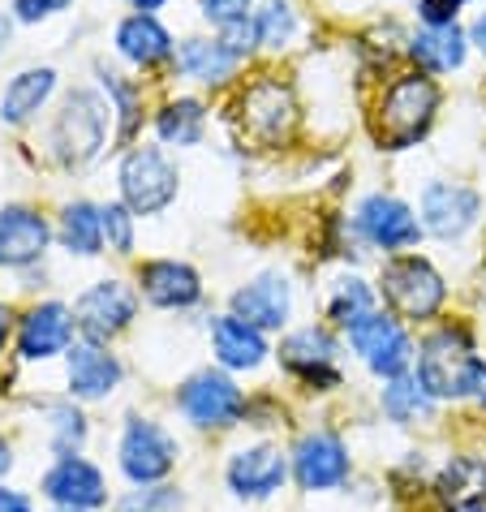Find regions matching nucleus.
Returning <instances> with one entry per match:
<instances>
[{
  "mask_svg": "<svg viewBox=\"0 0 486 512\" xmlns=\"http://www.w3.org/2000/svg\"><path fill=\"white\" fill-rule=\"evenodd\" d=\"M246 9H250V0H203V13L220 26V31H228V26H237V22H246L250 18Z\"/></svg>",
  "mask_w": 486,
  "mask_h": 512,
  "instance_id": "obj_35",
  "label": "nucleus"
},
{
  "mask_svg": "<svg viewBox=\"0 0 486 512\" xmlns=\"http://www.w3.org/2000/svg\"><path fill=\"white\" fill-rule=\"evenodd\" d=\"M121 194L134 216H155L173 203L177 194V168L164 160L155 147H138L121 164Z\"/></svg>",
  "mask_w": 486,
  "mask_h": 512,
  "instance_id": "obj_5",
  "label": "nucleus"
},
{
  "mask_svg": "<svg viewBox=\"0 0 486 512\" xmlns=\"http://www.w3.org/2000/svg\"><path fill=\"white\" fill-rule=\"evenodd\" d=\"M9 319H13V315H9V310H5V306H0V345H5V336H9V327H13Z\"/></svg>",
  "mask_w": 486,
  "mask_h": 512,
  "instance_id": "obj_41",
  "label": "nucleus"
},
{
  "mask_svg": "<svg viewBox=\"0 0 486 512\" xmlns=\"http://www.w3.org/2000/svg\"><path fill=\"white\" fill-rule=\"evenodd\" d=\"M280 362L289 366L293 375H302L306 383H340L336 371V340L323 332V327H302L280 345Z\"/></svg>",
  "mask_w": 486,
  "mask_h": 512,
  "instance_id": "obj_17",
  "label": "nucleus"
},
{
  "mask_svg": "<svg viewBox=\"0 0 486 512\" xmlns=\"http://www.w3.org/2000/svg\"><path fill=\"white\" fill-rule=\"evenodd\" d=\"M349 340H353V349L362 353V362L375 375L400 379L409 371L413 340L405 336V327H400L392 315H383V310H375V315H366L357 327H349Z\"/></svg>",
  "mask_w": 486,
  "mask_h": 512,
  "instance_id": "obj_8",
  "label": "nucleus"
},
{
  "mask_svg": "<svg viewBox=\"0 0 486 512\" xmlns=\"http://www.w3.org/2000/svg\"><path fill=\"white\" fill-rule=\"evenodd\" d=\"M177 508H181L177 487H147V491L125 495L117 512H177Z\"/></svg>",
  "mask_w": 486,
  "mask_h": 512,
  "instance_id": "obj_34",
  "label": "nucleus"
},
{
  "mask_svg": "<svg viewBox=\"0 0 486 512\" xmlns=\"http://www.w3.org/2000/svg\"><path fill=\"white\" fill-rule=\"evenodd\" d=\"M177 405H181V414L194 426H203V431H224V426H233L246 414V396L220 371H203V375L185 379V388L177 392Z\"/></svg>",
  "mask_w": 486,
  "mask_h": 512,
  "instance_id": "obj_6",
  "label": "nucleus"
},
{
  "mask_svg": "<svg viewBox=\"0 0 486 512\" xmlns=\"http://www.w3.org/2000/svg\"><path fill=\"white\" fill-rule=\"evenodd\" d=\"M52 87H56V74L48 65L44 69H22V74L5 87V95H0V121H5V125L31 121L35 112L48 104Z\"/></svg>",
  "mask_w": 486,
  "mask_h": 512,
  "instance_id": "obj_24",
  "label": "nucleus"
},
{
  "mask_svg": "<svg viewBox=\"0 0 486 512\" xmlns=\"http://www.w3.org/2000/svg\"><path fill=\"white\" fill-rule=\"evenodd\" d=\"M474 44L486 52V9L478 13V22H474Z\"/></svg>",
  "mask_w": 486,
  "mask_h": 512,
  "instance_id": "obj_39",
  "label": "nucleus"
},
{
  "mask_svg": "<svg viewBox=\"0 0 486 512\" xmlns=\"http://www.w3.org/2000/svg\"><path fill=\"white\" fill-rule=\"evenodd\" d=\"M104 130H108V108L91 91H78L69 95L65 112L52 125V147L61 151L65 164H87L99 151V142H104Z\"/></svg>",
  "mask_w": 486,
  "mask_h": 512,
  "instance_id": "obj_7",
  "label": "nucleus"
},
{
  "mask_svg": "<svg viewBox=\"0 0 486 512\" xmlns=\"http://www.w3.org/2000/svg\"><path fill=\"white\" fill-rule=\"evenodd\" d=\"M293 121H297V104L280 78H259L241 95V125L259 142H280L293 130Z\"/></svg>",
  "mask_w": 486,
  "mask_h": 512,
  "instance_id": "obj_11",
  "label": "nucleus"
},
{
  "mask_svg": "<svg viewBox=\"0 0 486 512\" xmlns=\"http://www.w3.org/2000/svg\"><path fill=\"white\" fill-rule=\"evenodd\" d=\"M327 315H332V323L336 327H357L366 315H375V289H370L366 280H357V276H349V280H340L336 289H332V302H327Z\"/></svg>",
  "mask_w": 486,
  "mask_h": 512,
  "instance_id": "obj_29",
  "label": "nucleus"
},
{
  "mask_svg": "<svg viewBox=\"0 0 486 512\" xmlns=\"http://www.w3.org/2000/svg\"><path fill=\"white\" fill-rule=\"evenodd\" d=\"M69 336H74V310L61 302H44L22 319L18 353L26 362H44V358H56V353L69 349Z\"/></svg>",
  "mask_w": 486,
  "mask_h": 512,
  "instance_id": "obj_15",
  "label": "nucleus"
},
{
  "mask_svg": "<svg viewBox=\"0 0 486 512\" xmlns=\"http://www.w3.org/2000/svg\"><path fill=\"white\" fill-rule=\"evenodd\" d=\"M44 495L65 508V512H95L108 504V487H104V474L82 461V457H61L48 474H44Z\"/></svg>",
  "mask_w": 486,
  "mask_h": 512,
  "instance_id": "obj_13",
  "label": "nucleus"
},
{
  "mask_svg": "<svg viewBox=\"0 0 486 512\" xmlns=\"http://www.w3.org/2000/svg\"><path fill=\"white\" fill-rule=\"evenodd\" d=\"M435 108H439V87L422 74H400L388 91L379 99V112H375V138L383 142L388 151L400 147H413L435 121Z\"/></svg>",
  "mask_w": 486,
  "mask_h": 512,
  "instance_id": "obj_2",
  "label": "nucleus"
},
{
  "mask_svg": "<svg viewBox=\"0 0 486 512\" xmlns=\"http://www.w3.org/2000/svg\"><path fill=\"white\" fill-rule=\"evenodd\" d=\"M474 220H478V194L469 186L439 181V186L422 194V224L435 237H461Z\"/></svg>",
  "mask_w": 486,
  "mask_h": 512,
  "instance_id": "obj_18",
  "label": "nucleus"
},
{
  "mask_svg": "<svg viewBox=\"0 0 486 512\" xmlns=\"http://www.w3.org/2000/svg\"><path fill=\"white\" fill-rule=\"evenodd\" d=\"M418 383L439 401H461L474 396L486 405V362L474 353L461 327H439L422 340L418 353Z\"/></svg>",
  "mask_w": 486,
  "mask_h": 512,
  "instance_id": "obj_1",
  "label": "nucleus"
},
{
  "mask_svg": "<svg viewBox=\"0 0 486 512\" xmlns=\"http://www.w3.org/2000/svg\"><path fill=\"white\" fill-rule=\"evenodd\" d=\"M431 401L435 396L409 375H400V379H392L388 388H383V414H388L392 422H400V426H409V422L431 414Z\"/></svg>",
  "mask_w": 486,
  "mask_h": 512,
  "instance_id": "obj_28",
  "label": "nucleus"
},
{
  "mask_svg": "<svg viewBox=\"0 0 486 512\" xmlns=\"http://www.w3.org/2000/svg\"><path fill=\"white\" fill-rule=\"evenodd\" d=\"M203 104H194V99H177V104H168L160 112V121H155V130H160L164 142H177V147H190V142L203 138Z\"/></svg>",
  "mask_w": 486,
  "mask_h": 512,
  "instance_id": "obj_30",
  "label": "nucleus"
},
{
  "mask_svg": "<svg viewBox=\"0 0 486 512\" xmlns=\"http://www.w3.org/2000/svg\"><path fill=\"white\" fill-rule=\"evenodd\" d=\"M134 9H142V13H151V9H160V5H168V0H130Z\"/></svg>",
  "mask_w": 486,
  "mask_h": 512,
  "instance_id": "obj_42",
  "label": "nucleus"
},
{
  "mask_svg": "<svg viewBox=\"0 0 486 512\" xmlns=\"http://www.w3.org/2000/svg\"><path fill=\"white\" fill-rule=\"evenodd\" d=\"M82 439H87V418H82L74 405H56L52 409V448L61 452V457H78Z\"/></svg>",
  "mask_w": 486,
  "mask_h": 512,
  "instance_id": "obj_31",
  "label": "nucleus"
},
{
  "mask_svg": "<svg viewBox=\"0 0 486 512\" xmlns=\"http://www.w3.org/2000/svg\"><path fill=\"white\" fill-rule=\"evenodd\" d=\"M456 5L461 0H418V13L426 18V26H448L456 18Z\"/></svg>",
  "mask_w": 486,
  "mask_h": 512,
  "instance_id": "obj_37",
  "label": "nucleus"
},
{
  "mask_svg": "<svg viewBox=\"0 0 486 512\" xmlns=\"http://www.w3.org/2000/svg\"><path fill=\"white\" fill-rule=\"evenodd\" d=\"M117 48L125 61H134L138 69H151L173 56V39H168V31L151 13H134V18H125L117 26Z\"/></svg>",
  "mask_w": 486,
  "mask_h": 512,
  "instance_id": "obj_23",
  "label": "nucleus"
},
{
  "mask_svg": "<svg viewBox=\"0 0 486 512\" xmlns=\"http://www.w3.org/2000/svg\"><path fill=\"white\" fill-rule=\"evenodd\" d=\"M0 512H31V500H26L22 491H0Z\"/></svg>",
  "mask_w": 486,
  "mask_h": 512,
  "instance_id": "obj_38",
  "label": "nucleus"
},
{
  "mask_svg": "<svg viewBox=\"0 0 486 512\" xmlns=\"http://www.w3.org/2000/svg\"><path fill=\"white\" fill-rule=\"evenodd\" d=\"M293 474L302 491H332L349 478V448L332 431H310L293 448Z\"/></svg>",
  "mask_w": 486,
  "mask_h": 512,
  "instance_id": "obj_12",
  "label": "nucleus"
},
{
  "mask_svg": "<svg viewBox=\"0 0 486 512\" xmlns=\"http://www.w3.org/2000/svg\"><path fill=\"white\" fill-rule=\"evenodd\" d=\"M379 289H383V297H388V306L396 310V315L413 319V323L435 319L443 297H448L443 276L426 259H392L379 276Z\"/></svg>",
  "mask_w": 486,
  "mask_h": 512,
  "instance_id": "obj_3",
  "label": "nucleus"
},
{
  "mask_svg": "<svg viewBox=\"0 0 486 512\" xmlns=\"http://www.w3.org/2000/svg\"><path fill=\"white\" fill-rule=\"evenodd\" d=\"M134 310H138V297L125 289L121 280H99L95 289H87L78 297L74 323L87 332V340H99V345H104L108 336H117V332L130 327Z\"/></svg>",
  "mask_w": 486,
  "mask_h": 512,
  "instance_id": "obj_10",
  "label": "nucleus"
},
{
  "mask_svg": "<svg viewBox=\"0 0 486 512\" xmlns=\"http://www.w3.org/2000/svg\"><path fill=\"white\" fill-rule=\"evenodd\" d=\"M99 224H104L108 250H117V254L134 250V216H130V207H99Z\"/></svg>",
  "mask_w": 486,
  "mask_h": 512,
  "instance_id": "obj_33",
  "label": "nucleus"
},
{
  "mask_svg": "<svg viewBox=\"0 0 486 512\" xmlns=\"http://www.w3.org/2000/svg\"><path fill=\"white\" fill-rule=\"evenodd\" d=\"M9 465H13V452H9L5 439H0V474H9Z\"/></svg>",
  "mask_w": 486,
  "mask_h": 512,
  "instance_id": "obj_40",
  "label": "nucleus"
},
{
  "mask_svg": "<svg viewBox=\"0 0 486 512\" xmlns=\"http://www.w3.org/2000/svg\"><path fill=\"white\" fill-rule=\"evenodd\" d=\"M138 284H142V297L164 310H185L203 297V284H198V272L185 267L177 259H160V263H147L138 272Z\"/></svg>",
  "mask_w": 486,
  "mask_h": 512,
  "instance_id": "obj_20",
  "label": "nucleus"
},
{
  "mask_svg": "<svg viewBox=\"0 0 486 512\" xmlns=\"http://www.w3.org/2000/svg\"><path fill=\"white\" fill-rule=\"evenodd\" d=\"M357 229H362L366 241H375L383 250H405L418 241V220L413 211L400 203V198H388V194H370L362 207H357Z\"/></svg>",
  "mask_w": 486,
  "mask_h": 512,
  "instance_id": "obj_14",
  "label": "nucleus"
},
{
  "mask_svg": "<svg viewBox=\"0 0 486 512\" xmlns=\"http://www.w3.org/2000/svg\"><path fill=\"white\" fill-rule=\"evenodd\" d=\"M211 340H216V358L228 366V371H254V366H263V358H267L263 332L250 327L246 319H237V315L216 319Z\"/></svg>",
  "mask_w": 486,
  "mask_h": 512,
  "instance_id": "obj_22",
  "label": "nucleus"
},
{
  "mask_svg": "<svg viewBox=\"0 0 486 512\" xmlns=\"http://www.w3.org/2000/svg\"><path fill=\"white\" fill-rule=\"evenodd\" d=\"M121 383V362L99 345V340H82L69 349V392L82 401H104V396Z\"/></svg>",
  "mask_w": 486,
  "mask_h": 512,
  "instance_id": "obj_19",
  "label": "nucleus"
},
{
  "mask_svg": "<svg viewBox=\"0 0 486 512\" xmlns=\"http://www.w3.org/2000/svg\"><path fill=\"white\" fill-rule=\"evenodd\" d=\"M121 474L134 482V487H151V482H160L173 474L177 465V439L164 431V426H155L151 418H130L121 435Z\"/></svg>",
  "mask_w": 486,
  "mask_h": 512,
  "instance_id": "obj_4",
  "label": "nucleus"
},
{
  "mask_svg": "<svg viewBox=\"0 0 486 512\" xmlns=\"http://www.w3.org/2000/svg\"><path fill=\"white\" fill-rule=\"evenodd\" d=\"M254 31H259V44L284 48L293 35V9L284 5V0H271L267 9H259V18H254Z\"/></svg>",
  "mask_w": 486,
  "mask_h": 512,
  "instance_id": "obj_32",
  "label": "nucleus"
},
{
  "mask_svg": "<svg viewBox=\"0 0 486 512\" xmlns=\"http://www.w3.org/2000/svg\"><path fill=\"white\" fill-rule=\"evenodd\" d=\"M48 220L31 207H5L0 211V263L5 267H31L48 250Z\"/></svg>",
  "mask_w": 486,
  "mask_h": 512,
  "instance_id": "obj_16",
  "label": "nucleus"
},
{
  "mask_svg": "<svg viewBox=\"0 0 486 512\" xmlns=\"http://www.w3.org/2000/svg\"><path fill=\"white\" fill-rule=\"evenodd\" d=\"M69 0H13V13H18L22 22H39V18H52V13H61Z\"/></svg>",
  "mask_w": 486,
  "mask_h": 512,
  "instance_id": "obj_36",
  "label": "nucleus"
},
{
  "mask_svg": "<svg viewBox=\"0 0 486 512\" xmlns=\"http://www.w3.org/2000/svg\"><path fill=\"white\" fill-rule=\"evenodd\" d=\"M5 39H9V18L0 13V44H5Z\"/></svg>",
  "mask_w": 486,
  "mask_h": 512,
  "instance_id": "obj_43",
  "label": "nucleus"
},
{
  "mask_svg": "<svg viewBox=\"0 0 486 512\" xmlns=\"http://www.w3.org/2000/svg\"><path fill=\"white\" fill-rule=\"evenodd\" d=\"M289 306H293V293H289V280L284 276H259L246 289H237L233 297V315L246 319L250 327H280L289 319Z\"/></svg>",
  "mask_w": 486,
  "mask_h": 512,
  "instance_id": "obj_21",
  "label": "nucleus"
},
{
  "mask_svg": "<svg viewBox=\"0 0 486 512\" xmlns=\"http://www.w3.org/2000/svg\"><path fill=\"white\" fill-rule=\"evenodd\" d=\"M413 61H422L426 69H435V74H443V69H456L465 61V35L456 31V22L448 26H426L422 35H413Z\"/></svg>",
  "mask_w": 486,
  "mask_h": 512,
  "instance_id": "obj_26",
  "label": "nucleus"
},
{
  "mask_svg": "<svg viewBox=\"0 0 486 512\" xmlns=\"http://www.w3.org/2000/svg\"><path fill=\"white\" fill-rule=\"evenodd\" d=\"M56 512H65V508H56Z\"/></svg>",
  "mask_w": 486,
  "mask_h": 512,
  "instance_id": "obj_44",
  "label": "nucleus"
},
{
  "mask_svg": "<svg viewBox=\"0 0 486 512\" xmlns=\"http://www.w3.org/2000/svg\"><path fill=\"white\" fill-rule=\"evenodd\" d=\"M241 56L224 44V39H185L177 52V65L198 82H224L237 69Z\"/></svg>",
  "mask_w": 486,
  "mask_h": 512,
  "instance_id": "obj_25",
  "label": "nucleus"
},
{
  "mask_svg": "<svg viewBox=\"0 0 486 512\" xmlns=\"http://www.w3.org/2000/svg\"><path fill=\"white\" fill-rule=\"evenodd\" d=\"M228 491L246 504H259V500H271L284 478H289V457L276 448V444H254V448H241L233 452L228 461Z\"/></svg>",
  "mask_w": 486,
  "mask_h": 512,
  "instance_id": "obj_9",
  "label": "nucleus"
},
{
  "mask_svg": "<svg viewBox=\"0 0 486 512\" xmlns=\"http://www.w3.org/2000/svg\"><path fill=\"white\" fill-rule=\"evenodd\" d=\"M61 241L74 254H99L104 246V224H99V207L91 203H69L61 211Z\"/></svg>",
  "mask_w": 486,
  "mask_h": 512,
  "instance_id": "obj_27",
  "label": "nucleus"
}]
</instances>
